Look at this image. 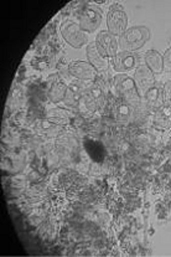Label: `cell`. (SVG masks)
<instances>
[{
	"label": "cell",
	"instance_id": "15",
	"mask_svg": "<svg viewBox=\"0 0 171 257\" xmlns=\"http://www.w3.org/2000/svg\"><path fill=\"white\" fill-rule=\"evenodd\" d=\"M83 90L78 83H70L66 92L64 103L71 108H78L80 106L81 98H82Z\"/></svg>",
	"mask_w": 171,
	"mask_h": 257
},
{
	"label": "cell",
	"instance_id": "3",
	"mask_svg": "<svg viewBox=\"0 0 171 257\" xmlns=\"http://www.w3.org/2000/svg\"><path fill=\"white\" fill-rule=\"evenodd\" d=\"M104 103H106V96H104L103 90L99 86L94 85L83 90L82 98H81L78 108L83 113L92 114L96 111L103 108Z\"/></svg>",
	"mask_w": 171,
	"mask_h": 257
},
{
	"label": "cell",
	"instance_id": "6",
	"mask_svg": "<svg viewBox=\"0 0 171 257\" xmlns=\"http://www.w3.org/2000/svg\"><path fill=\"white\" fill-rule=\"evenodd\" d=\"M97 50H98L99 54L104 57L106 60H112L117 56V54L119 51V44H118V38L117 36L112 35L109 31H101V33L97 35L96 40Z\"/></svg>",
	"mask_w": 171,
	"mask_h": 257
},
{
	"label": "cell",
	"instance_id": "9",
	"mask_svg": "<svg viewBox=\"0 0 171 257\" xmlns=\"http://www.w3.org/2000/svg\"><path fill=\"white\" fill-rule=\"evenodd\" d=\"M133 78L141 96H144L150 88H152L155 85H156L155 75L148 69V67H146L145 64L139 65V66L136 67Z\"/></svg>",
	"mask_w": 171,
	"mask_h": 257
},
{
	"label": "cell",
	"instance_id": "11",
	"mask_svg": "<svg viewBox=\"0 0 171 257\" xmlns=\"http://www.w3.org/2000/svg\"><path fill=\"white\" fill-rule=\"evenodd\" d=\"M67 88L68 85H66L64 81L60 80V77H57L56 80H52L51 85H50L49 90H47V97L55 104L64 102Z\"/></svg>",
	"mask_w": 171,
	"mask_h": 257
},
{
	"label": "cell",
	"instance_id": "4",
	"mask_svg": "<svg viewBox=\"0 0 171 257\" xmlns=\"http://www.w3.org/2000/svg\"><path fill=\"white\" fill-rule=\"evenodd\" d=\"M107 29L112 35L122 36L128 29V17L124 8L120 4H113L108 9Z\"/></svg>",
	"mask_w": 171,
	"mask_h": 257
},
{
	"label": "cell",
	"instance_id": "22",
	"mask_svg": "<svg viewBox=\"0 0 171 257\" xmlns=\"http://www.w3.org/2000/svg\"><path fill=\"white\" fill-rule=\"evenodd\" d=\"M149 108L146 106L145 102H141L140 104H138L136 107H134V113H133V122L135 124H141V123L145 122L149 117Z\"/></svg>",
	"mask_w": 171,
	"mask_h": 257
},
{
	"label": "cell",
	"instance_id": "21",
	"mask_svg": "<svg viewBox=\"0 0 171 257\" xmlns=\"http://www.w3.org/2000/svg\"><path fill=\"white\" fill-rule=\"evenodd\" d=\"M28 180L25 178L22 177V175H18V177H14L12 180V184H10V189H12V195L18 198V196L25 194L26 189H28Z\"/></svg>",
	"mask_w": 171,
	"mask_h": 257
},
{
	"label": "cell",
	"instance_id": "24",
	"mask_svg": "<svg viewBox=\"0 0 171 257\" xmlns=\"http://www.w3.org/2000/svg\"><path fill=\"white\" fill-rule=\"evenodd\" d=\"M162 99H164V106L171 107V81H167L162 86Z\"/></svg>",
	"mask_w": 171,
	"mask_h": 257
},
{
	"label": "cell",
	"instance_id": "14",
	"mask_svg": "<svg viewBox=\"0 0 171 257\" xmlns=\"http://www.w3.org/2000/svg\"><path fill=\"white\" fill-rule=\"evenodd\" d=\"M86 55H87V60H88L89 64L92 66L96 67L97 70H106L108 67V60L104 59L101 54L97 50L96 44L91 43L87 45V50H86Z\"/></svg>",
	"mask_w": 171,
	"mask_h": 257
},
{
	"label": "cell",
	"instance_id": "1",
	"mask_svg": "<svg viewBox=\"0 0 171 257\" xmlns=\"http://www.w3.org/2000/svg\"><path fill=\"white\" fill-rule=\"evenodd\" d=\"M112 90L118 98L129 106L136 107L141 103V94L134 82V78L127 73H117L114 76L112 81Z\"/></svg>",
	"mask_w": 171,
	"mask_h": 257
},
{
	"label": "cell",
	"instance_id": "13",
	"mask_svg": "<svg viewBox=\"0 0 171 257\" xmlns=\"http://www.w3.org/2000/svg\"><path fill=\"white\" fill-rule=\"evenodd\" d=\"M144 61H145L146 67H148L154 75H160L165 69L162 55L160 54L159 51H156V50H149L145 54Z\"/></svg>",
	"mask_w": 171,
	"mask_h": 257
},
{
	"label": "cell",
	"instance_id": "10",
	"mask_svg": "<svg viewBox=\"0 0 171 257\" xmlns=\"http://www.w3.org/2000/svg\"><path fill=\"white\" fill-rule=\"evenodd\" d=\"M112 66L117 73H127L138 67L136 66V56L134 55V52H118L117 56L112 59Z\"/></svg>",
	"mask_w": 171,
	"mask_h": 257
},
{
	"label": "cell",
	"instance_id": "2",
	"mask_svg": "<svg viewBox=\"0 0 171 257\" xmlns=\"http://www.w3.org/2000/svg\"><path fill=\"white\" fill-rule=\"evenodd\" d=\"M150 36H151V34H150L149 28H146V26H131V28L127 29V31L122 36L118 38L119 49L122 51L127 52L138 51L148 43Z\"/></svg>",
	"mask_w": 171,
	"mask_h": 257
},
{
	"label": "cell",
	"instance_id": "18",
	"mask_svg": "<svg viewBox=\"0 0 171 257\" xmlns=\"http://www.w3.org/2000/svg\"><path fill=\"white\" fill-rule=\"evenodd\" d=\"M46 119L50 120L51 123H54V124L64 127V125H66L68 122H70V116H68V113L65 111V109L57 108L56 107V108L47 109Z\"/></svg>",
	"mask_w": 171,
	"mask_h": 257
},
{
	"label": "cell",
	"instance_id": "8",
	"mask_svg": "<svg viewBox=\"0 0 171 257\" xmlns=\"http://www.w3.org/2000/svg\"><path fill=\"white\" fill-rule=\"evenodd\" d=\"M68 71L73 78L78 81H91L94 82L98 77V70L92 66L88 61H82V60H75L68 64Z\"/></svg>",
	"mask_w": 171,
	"mask_h": 257
},
{
	"label": "cell",
	"instance_id": "16",
	"mask_svg": "<svg viewBox=\"0 0 171 257\" xmlns=\"http://www.w3.org/2000/svg\"><path fill=\"white\" fill-rule=\"evenodd\" d=\"M152 123L159 130H169L171 127V107L162 106L161 108L154 112Z\"/></svg>",
	"mask_w": 171,
	"mask_h": 257
},
{
	"label": "cell",
	"instance_id": "20",
	"mask_svg": "<svg viewBox=\"0 0 171 257\" xmlns=\"http://www.w3.org/2000/svg\"><path fill=\"white\" fill-rule=\"evenodd\" d=\"M45 191L46 190H45L44 185L38 184V183H36V184L31 185L30 188L26 189L24 195H25L26 200H28L29 203L35 204V203H39L40 200H43V198L45 196Z\"/></svg>",
	"mask_w": 171,
	"mask_h": 257
},
{
	"label": "cell",
	"instance_id": "17",
	"mask_svg": "<svg viewBox=\"0 0 171 257\" xmlns=\"http://www.w3.org/2000/svg\"><path fill=\"white\" fill-rule=\"evenodd\" d=\"M56 147L64 154H72V152L78 148V142L71 135H60L57 137Z\"/></svg>",
	"mask_w": 171,
	"mask_h": 257
},
{
	"label": "cell",
	"instance_id": "25",
	"mask_svg": "<svg viewBox=\"0 0 171 257\" xmlns=\"http://www.w3.org/2000/svg\"><path fill=\"white\" fill-rule=\"evenodd\" d=\"M162 59H164V66L167 69H171V47L166 50L162 55Z\"/></svg>",
	"mask_w": 171,
	"mask_h": 257
},
{
	"label": "cell",
	"instance_id": "7",
	"mask_svg": "<svg viewBox=\"0 0 171 257\" xmlns=\"http://www.w3.org/2000/svg\"><path fill=\"white\" fill-rule=\"evenodd\" d=\"M103 20V13L96 5H88L85 8L80 18V26L87 34L98 30Z\"/></svg>",
	"mask_w": 171,
	"mask_h": 257
},
{
	"label": "cell",
	"instance_id": "12",
	"mask_svg": "<svg viewBox=\"0 0 171 257\" xmlns=\"http://www.w3.org/2000/svg\"><path fill=\"white\" fill-rule=\"evenodd\" d=\"M145 103L148 106L150 112H156L157 109L164 106V99H162V87L155 85L154 87L144 94Z\"/></svg>",
	"mask_w": 171,
	"mask_h": 257
},
{
	"label": "cell",
	"instance_id": "5",
	"mask_svg": "<svg viewBox=\"0 0 171 257\" xmlns=\"http://www.w3.org/2000/svg\"><path fill=\"white\" fill-rule=\"evenodd\" d=\"M61 34L66 43L75 49H82L88 43V34L85 33L77 23H65L61 26Z\"/></svg>",
	"mask_w": 171,
	"mask_h": 257
},
{
	"label": "cell",
	"instance_id": "23",
	"mask_svg": "<svg viewBox=\"0 0 171 257\" xmlns=\"http://www.w3.org/2000/svg\"><path fill=\"white\" fill-rule=\"evenodd\" d=\"M60 128H61V125L54 124V123H51L47 119H45L43 122V131L49 137H56L60 133V131H61Z\"/></svg>",
	"mask_w": 171,
	"mask_h": 257
},
{
	"label": "cell",
	"instance_id": "19",
	"mask_svg": "<svg viewBox=\"0 0 171 257\" xmlns=\"http://www.w3.org/2000/svg\"><path fill=\"white\" fill-rule=\"evenodd\" d=\"M133 113L134 107L129 106L125 102H122L115 108V119L122 124H128V123L133 122Z\"/></svg>",
	"mask_w": 171,
	"mask_h": 257
}]
</instances>
